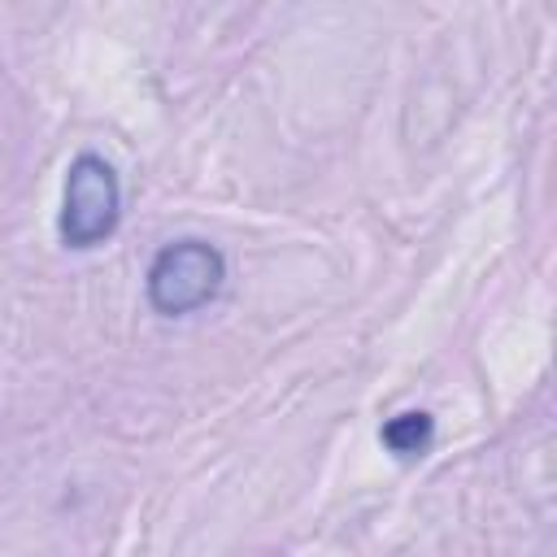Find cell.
<instances>
[{"instance_id": "obj_1", "label": "cell", "mask_w": 557, "mask_h": 557, "mask_svg": "<svg viewBox=\"0 0 557 557\" xmlns=\"http://www.w3.org/2000/svg\"><path fill=\"white\" fill-rule=\"evenodd\" d=\"M122 213V191H117V174L104 157L83 152L70 161L65 170V200H61V239L70 248H96L113 235Z\"/></svg>"}, {"instance_id": "obj_2", "label": "cell", "mask_w": 557, "mask_h": 557, "mask_svg": "<svg viewBox=\"0 0 557 557\" xmlns=\"http://www.w3.org/2000/svg\"><path fill=\"white\" fill-rule=\"evenodd\" d=\"M222 252L205 239H178L165 244L148 265V300L165 318H183L200 305H209L222 287Z\"/></svg>"}, {"instance_id": "obj_3", "label": "cell", "mask_w": 557, "mask_h": 557, "mask_svg": "<svg viewBox=\"0 0 557 557\" xmlns=\"http://www.w3.org/2000/svg\"><path fill=\"white\" fill-rule=\"evenodd\" d=\"M431 435H435V426H431V413H396V418H387L383 422V431H379V440L396 453V457H422L426 453V444H431Z\"/></svg>"}]
</instances>
